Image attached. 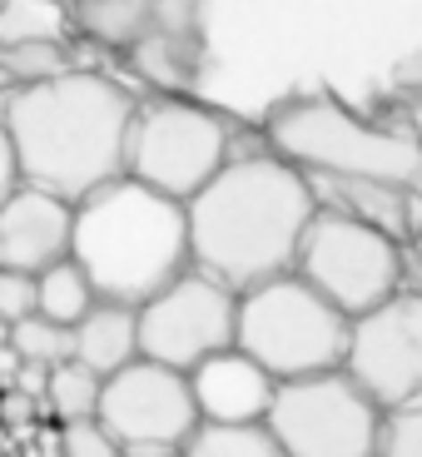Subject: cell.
<instances>
[{"mask_svg": "<svg viewBox=\"0 0 422 457\" xmlns=\"http://www.w3.org/2000/svg\"><path fill=\"white\" fill-rule=\"evenodd\" d=\"M184 209H189L194 263L244 294L263 278L298 269V249L319 214V195L309 174L278 149H269L259 135L194 199H184Z\"/></svg>", "mask_w": 422, "mask_h": 457, "instance_id": "1", "label": "cell"}, {"mask_svg": "<svg viewBox=\"0 0 422 457\" xmlns=\"http://www.w3.org/2000/svg\"><path fill=\"white\" fill-rule=\"evenodd\" d=\"M139 95L100 70L70 65L46 80L0 95V120L15 139L21 174L65 199L120 179L129 160V125Z\"/></svg>", "mask_w": 422, "mask_h": 457, "instance_id": "2", "label": "cell"}, {"mask_svg": "<svg viewBox=\"0 0 422 457\" xmlns=\"http://www.w3.org/2000/svg\"><path fill=\"white\" fill-rule=\"evenodd\" d=\"M70 253L85 263L95 294L114 303H145L194 263L189 249V209L184 199L154 184L120 179L75 199V244Z\"/></svg>", "mask_w": 422, "mask_h": 457, "instance_id": "3", "label": "cell"}, {"mask_svg": "<svg viewBox=\"0 0 422 457\" xmlns=\"http://www.w3.org/2000/svg\"><path fill=\"white\" fill-rule=\"evenodd\" d=\"M259 135L269 149L294 160L309 179H328V174L393 184L422 179V139L388 104L383 110H353L333 95H284L278 104H269Z\"/></svg>", "mask_w": 422, "mask_h": 457, "instance_id": "4", "label": "cell"}, {"mask_svg": "<svg viewBox=\"0 0 422 457\" xmlns=\"http://www.w3.org/2000/svg\"><path fill=\"white\" fill-rule=\"evenodd\" d=\"M253 135L234 114L194 100L189 90H149L135 104L125 174L154 184L174 199H194Z\"/></svg>", "mask_w": 422, "mask_h": 457, "instance_id": "5", "label": "cell"}, {"mask_svg": "<svg viewBox=\"0 0 422 457\" xmlns=\"http://www.w3.org/2000/svg\"><path fill=\"white\" fill-rule=\"evenodd\" d=\"M348 333H353V313H343L298 269L239 294V348L259 358L278 383L343 368Z\"/></svg>", "mask_w": 422, "mask_h": 457, "instance_id": "6", "label": "cell"}, {"mask_svg": "<svg viewBox=\"0 0 422 457\" xmlns=\"http://www.w3.org/2000/svg\"><path fill=\"white\" fill-rule=\"evenodd\" d=\"M298 274L319 284L323 294L338 303L343 313H368L383 298H393L398 288H408L418 274L408 239H398L393 228L368 224L358 214L343 209H323L313 214L303 249H298Z\"/></svg>", "mask_w": 422, "mask_h": 457, "instance_id": "7", "label": "cell"}, {"mask_svg": "<svg viewBox=\"0 0 422 457\" xmlns=\"http://www.w3.org/2000/svg\"><path fill=\"white\" fill-rule=\"evenodd\" d=\"M269 428L284 457H377L383 403L348 368H323L278 383Z\"/></svg>", "mask_w": 422, "mask_h": 457, "instance_id": "8", "label": "cell"}, {"mask_svg": "<svg viewBox=\"0 0 422 457\" xmlns=\"http://www.w3.org/2000/svg\"><path fill=\"white\" fill-rule=\"evenodd\" d=\"M100 423L114 433L125 457H184L199 428V398L189 373L139 353L100 388Z\"/></svg>", "mask_w": 422, "mask_h": 457, "instance_id": "9", "label": "cell"}, {"mask_svg": "<svg viewBox=\"0 0 422 457\" xmlns=\"http://www.w3.org/2000/svg\"><path fill=\"white\" fill-rule=\"evenodd\" d=\"M239 343V288L189 263L174 284L139 303V353L174 368H199L209 353Z\"/></svg>", "mask_w": 422, "mask_h": 457, "instance_id": "10", "label": "cell"}, {"mask_svg": "<svg viewBox=\"0 0 422 457\" xmlns=\"http://www.w3.org/2000/svg\"><path fill=\"white\" fill-rule=\"evenodd\" d=\"M343 368L383 408L422 398V278L383 298L377 309L358 313Z\"/></svg>", "mask_w": 422, "mask_h": 457, "instance_id": "11", "label": "cell"}, {"mask_svg": "<svg viewBox=\"0 0 422 457\" xmlns=\"http://www.w3.org/2000/svg\"><path fill=\"white\" fill-rule=\"evenodd\" d=\"M125 60L149 90H189L209 60V0H145Z\"/></svg>", "mask_w": 422, "mask_h": 457, "instance_id": "12", "label": "cell"}, {"mask_svg": "<svg viewBox=\"0 0 422 457\" xmlns=\"http://www.w3.org/2000/svg\"><path fill=\"white\" fill-rule=\"evenodd\" d=\"M70 244H75V199L25 179L0 204V269L40 274L70 259Z\"/></svg>", "mask_w": 422, "mask_h": 457, "instance_id": "13", "label": "cell"}, {"mask_svg": "<svg viewBox=\"0 0 422 457\" xmlns=\"http://www.w3.org/2000/svg\"><path fill=\"white\" fill-rule=\"evenodd\" d=\"M189 383L199 398V418H269V403L278 388V378L253 353H244L239 343L189 368Z\"/></svg>", "mask_w": 422, "mask_h": 457, "instance_id": "14", "label": "cell"}, {"mask_svg": "<svg viewBox=\"0 0 422 457\" xmlns=\"http://www.w3.org/2000/svg\"><path fill=\"white\" fill-rule=\"evenodd\" d=\"M75 358L90 363L95 373H120L125 363L139 358V309L100 298L80 323H75Z\"/></svg>", "mask_w": 422, "mask_h": 457, "instance_id": "15", "label": "cell"}, {"mask_svg": "<svg viewBox=\"0 0 422 457\" xmlns=\"http://www.w3.org/2000/svg\"><path fill=\"white\" fill-rule=\"evenodd\" d=\"M184 457H284L269 418H199Z\"/></svg>", "mask_w": 422, "mask_h": 457, "instance_id": "16", "label": "cell"}, {"mask_svg": "<svg viewBox=\"0 0 422 457\" xmlns=\"http://www.w3.org/2000/svg\"><path fill=\"white\" fill-rule=\"evenodd\" d=\"M70 65H75V55L55 35H5L0 30V95L15 90V85L60 75Z\"/></svg>", "mask_w": 422, "mask_h": 457, "instance_id": "17", "label": "cell"}, {"mask_svg": "<svg viewBox=\"0 0 422 457\" xmlns=\"http://www.w3.org/2000/svg\"><path fill=\"white\" fill-rule=\"evenodd\" d=\"M70 15V25L95 40V46L114 50V55H129L139 35V15H145V0H60Z\"/></svg>", "mask_w": 422, "mask_h": 457, "instance_id": "18", "label": "cell"}, {"mask_svg": "<svg viewBox=\"0 0 422 457\" xmlns=\"http://www.w3.org/2000/svg\"><path fill=\"white\" fill-rule=\"evenodd\" d=\"M35 288H40V313H50V319H60V323H80L85 313L100 303V294H95L90 274H85V263L75 259V253L50 263V269H40V274H35Z\"/></svg>", "mask_w": 422, "mask_h": 457, "instance_id": "19", "label": "cell"}, {"mask_svg": "<svg viewBox=\"0 0 422 457\" xmlns=\"http://www.w3.org/2000/svg\"><path fill=\"white\" fill-rule=\"evenodd\" d=\"M11 358L15 363H35V368H55L65 358H75V323H60L50 313H25L11 328Z\"/></svg>", "mask_w": 422, "mask_h": 457, "instance_id": "20", "label": "cell"}, {"mask_svg": "<svg viewBox=\"0 0 422 457\" xmlns=\"http://www.w3.org/2000/svg\"><path fill=\"white\" fill-rule=\"evenodd\" d=\"M100 388H104V373H95L90 363H80V358H65V363L50 368L46 378V408L55 412L60 423H70V418H90V412H100Z\"/></svg>", "mask_w": 422, "mask_h": 457, "instance_id": "21", "label": "cell"}, {"mask_svg": "<svg viewBox=\"0 0 422 457\" xmlns=\"http://www.w3.org/2000/svg\"><path fill=\"white\" fill-rule=\"evenodd\" d=\"M377 457H422V398L383 408V437Z\"/></svg>", "mask_w": 422, "mask_h": 457, "instance_id": "22", "label": "cell"}, {"mask_svg": "<svg viewBox=\"0 0 422 457\" xmlns=\"http://www.w3.org/2000/svg\"><path fill=\"white\" fill-rule=\"evenodd\" d=\"M55 447L65 457H120V443H114V433L100 423V412L60 423V443Z\"/></svg>", "mask_w": 422, "mask_h": 457, "instance_id": "23", "label": "cell"}, {"mask_svg": "<svg viewBox=\"0 0 422 457\" xmlns=\"http://www.w3.org/2000/svg\"><path fill=\"white\" fill-rule=\"evenodd\" d=\"M388 110L402 114L408 129L422 139V50L398 65V75H393V85H388Z\"/></svg>", "mask_w": 422, "mask_h": 457, "instance_id": "24", "label": "cell"}, {"mask_svg": "<svg viewBox=\"0 0 422 457\" xmlns=\"http://www.w3.org/2000/svg\"><path fill=\"white\" fill-rule=\"evenodd\" d=\"M40 309V288H35V274H21V269H0V313L11 323H21L25 313Z\"/></svg>", "mask_w": 422, "mask_h": 457, "instance_id": "25", "label": "cell"}, {"mask_svg": "<svg viewBox=\"0 0 422 457\" xmlns=\"http://www.w3.org/2000/svg\"><path fill=\"white\" fill-rule=\"evenodd\" d=\"M21 184H25L21 154H15V139H11V129H5V120H0V204H5Z\"/></svg>", "mask_w": 422, "mask_h": 457, "instance_id": "26", "label": "cell"}, {"mask_svg": "<svg viewBox=\"0 0 422 457\" xmlns=\"http://www.w3.org/2000/svg\"><path fill=\"white\" fill-rule=\"evenodd\" d=\"M408 249H412V263L422 274V179L412 184V219H408Z\"/></svg>", "mask_w": 422, "mask_h": 457, "instance_id": "27", "label": "cell"}, {"mask_svg": "<svg viewBox=\"0 0 422 457\" xmlns=\"http://www.w3.org/2000/svg\"><path fill=\"white\" fill-rule=\"evenodd\" d=\"M11 328H15V323L0 313V353H11Z\"/></svg>", "mask_w": 422, "mask_h": 457, "instance_id": "28", "label": "cell"}]
</instances>
